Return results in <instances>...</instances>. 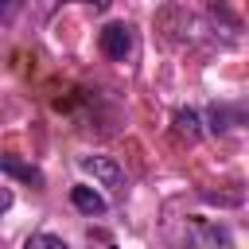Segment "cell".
<instances>
[{
	"instance_id": "obj_9",
	"label": "cell",
	"mask_w": 249,
	"mask_h": 249,
	"mask_svg": "<svg viewBox=\"0 0 249 249\" xmlns=\"http://www.w3.org/2000/svg\"><path fill=\"white\" fill-rule=\"evenodd\" d=\"M16 8H19V0H4V19H12V16H16Z\"/></svg>"
},
{
	"instance_id": "obj_3",
	"label": "cell",
	"mask_w": 249,
	"mask_h": 249,
	"mask_svg": "<svg viewBox=\"0 0 249 249\" xmlns=\"http://www.w3.org/2000/svg\"><path fill=\"white\" fill-rule=\"evenodd\" d=\"M210 128H214V132L249 128V105H214V109H210Z\"/></svg>"
},
{
	"instance_id": "obj_1",
	"label": "cell",
	"mask_w": 249,
	"mask_h": 249,
	"mask_svg": "<svg viewBox=\"0 0 249 249\" xmlns=\"http://www.w3.org/2000/svg\"><path fill=\"white\" fill-rule=\"evenodd\" d=\"M97 47H101L105 58L124 62V58L132 54V47H136V35H132V27H128L124 19H113V23H105V27L97 31Z\"/></svg>"
},
{
	"instance_id": "obj_8",
	"label": "cell",
	"mask_w": 249,
	"mask_h": 249,
	"mask_svg": "<svg viewBox=\"0 0 249 249\" xmlns=\"http://www.w3.org/2000/svg\"><path fill=\"white\" fill-rule=\"evenodd\" d=\"M27 249H70L58 233H31L27 237Z\"/></svg>"
},
{
	"instance_id": "obj_2",
	"label": "cell",
	"mask_w": 249,
	"mask_h": 249,
	"mask_svg": "<svg viewBox=\"0 0 249 249\" xmlns=\"http://www.w3.org/2000/svg\"><path fill=\"white\" fill-rule=\"evenodd\" d=\"M82 171L93 175L101 187L109 191H124V167L113 160V156H82Z\"/></svg>"
},
{
	"instance_id": "obj_7",
	"label": "cell",
	"mask_w": 249,
	"mask_h": 249,
	"mask_svg": "<svg viewBox=\"0 0 249 249\" xmlns=\"http://www.w3.org/2000/svg\"><path fill=\"white\" fill-rule=\"evenodd\" d=\"M175 128H179L187 140H198V136H202V128H198V113H195V109H179V113H175Z\"/></svg>"
},
{
	"instance_id": "obj_4",
	"label": "cell",
	"mask_w": 249,
	"mask_h": 249,
	"mask_svg": "<svg viewBox=\"0 0 249 249\" xmlns=\"http://www.w3.org/2000/svg\"><path fill=\"white\" fill-rule=\"evenodd\" d=\"M187 249H230V233L218 226H195Z\"/></svg>"
},
{
	"instance_id": "obj_10",
	"label": "cell",
	"mask_w": 249,
	"mask_h": 249,
	"mask_svg": "<svg viewBox=\"0 0 249 249\" xmlns=\"http://www.w3.org/2000/svg\"><path fill=\"white\" fill-rule=\"evenodd\" d=\"M82 4H86V8H93V12H105V8H109V0H82Z\"/></svg>"
},
{
	"instance_id": "obj_5",
	"label": "cell",
	"mask_w": 249,
	"mask_h": 249,
	"mask_svg": "<svg viewBox=\"0 0 249 249\" xmlns=\"http://www.w3.org/2000/svg\"><path fill=\"white\" fill-rule=\"evenodd\" d=\"M70 202H74V210H82V214H105V198L97 195V191H89V187H70Z\"/></svg>"
},
{
	"instance_id": "obj_6",
	"label": "cell",
	"mask_w": 249,
	"mask_h": 249,
	"mask_svg": "<svg viewBox=\"0 0 249 249\" xmlns=\"http://www.w3.org/2000/svg\"><path fill=\"white\" fill-rule=\"evenodd\" d=\"M0 167H4V175H12V179H23V183H31V187H43V171L31 167V163H19L16 156H4Z\"/></svg>"
}]
</instances>
